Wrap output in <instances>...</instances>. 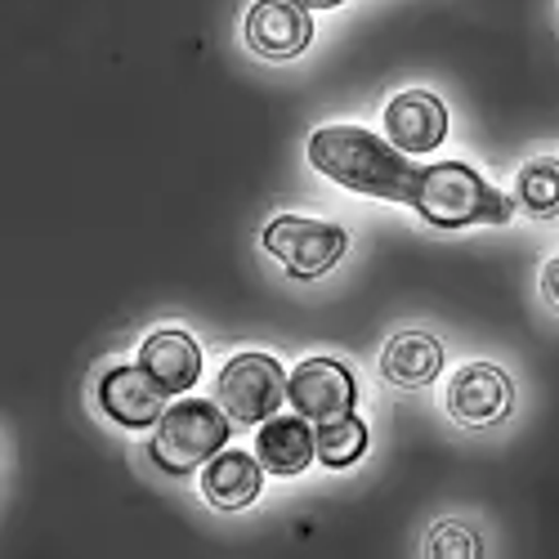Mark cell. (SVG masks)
<instances>
[{
  "label": "cell",
  "instance_id": "1",
  "mask_svg": "<svg viewBox=\"0 0 559 559\" xmlns=\"http://www.w3.org/2000/svg\"><path fill=\"white\" fill-rule=\"evenodd\" d=\"M309 162L318 175H328L336 183L367 198L385 202H407L416 166L385 139H377L362 126H322L309 134Z\"/></svg>",
  "mask_w": 559,
  "mask_h": 559
},
{
  "label": "cell",
  "instance_id": "2",
  "mask_svg": "<svg viewBox=\"0 0 559 559\" xmlns=\"http://www.w3.org/2000/svg\"><path fill=\"white\" fill-rule=\"evenodd\" d=\"M407 206L435 228H471V224H506L515 202L465 162H435L416 170Z\"/></svg>",
  "mask_w": 559,
  "mask_h": 559
},
{
  "label": "cell",
  "instance_id": "3",
  "mask_svg": "<svg viewBox=\"0 0 559 559\" xmlns=\"http://www.w3.org/2000/svg\"><path fill=\"white\" fill-rule=\"evenodd\" d=\"M228 443V412L206 399H179L162 412L153 435V461L166 475H189Z\"/></svg>",
  "mask_w": 559,
  "mask_h": 559
},
{
  "label": "cell",
  "instance_id": "4",
  "mask_svg": "<svg viewBox=\"0 0 559 559\" xmlns=\"http://www.w3.org/2000/svg\"><path fill=\"white\" fill-rule=\"evenodd\" d=\"M215 394H219V407L233 416V421L260 426V421H269L277 407H283V399H287V371H283V362L269 358V354H238V358L224 362Z\"/></svg>",
  "mask_w": 559,
  "mask_h": 559
},
{
  "label": "cell",
  "instance_id": "5",
  "mask_svg": "<svg viewBox=\"0 0 559 559\" xmlns=\"http://www.w3.org/2000/svg\"><path fill=\"white\" fill-rule=\"evenodd\" d=\"M264 251L283 260L292 277H318L345 255V228L328 219H305V215H277L264 228Z\"/></svg>",
  "mask_w": 559,
  "mask_h": 559
},
{
  "label": "cell",
  "instance_id": "6",
  "mask_svg": "<svg viewBox=\"0 0 559 559\" xmlns=\"http://www.w3.org/2000/svg\"><path fill=\"white\" fill-rule=\"evenodd\" d=\"M287 399L305 421H332V416L354 412L358 385L349 377V367L336 358H305L287 377Z\"/></svg>",
  "mask_w": 559,
  "mask_h": 559
},
{
  "label": "cell",
  "instance_id": "7",
  "mask_svg": "<svg viewBox=\"0 0 559 559\" xmlns=\"http://www.w3.org/2000/svg\"><path fill=\"white\" fill-rule=\"evenodd\" d=\"M515 407V385L492 362H465L448 385V412L461 426H497Z\"/></svg>",
  "mask_w": 559,
  "mask_h": 559
},
{
  "label": "cell",
  "instance_id": "8",
  "mask_svg": "<svg viewBox=\"0 0 559 559\" xmlns=\"http://www.w3.org/2000/svg\"><path fill=\"white\" fill-rule=\"evenodd\" d=\"M313 40L305 0H255L247 10V45L264 59H296Z\"/></svg>",
  "mask_w": 559,
  "mask_h": 559
},
{
  "label": "cell",
  "instance_id": "9",
  "mask_svg": "<svg viewBox=\"0 0 559 559\" xmlns=\"http://www.w3.org/2000/svg\"><path fill=\"white\" fill-rule=\"evenodd\" d=\"M99 407L126 430H148L166 412V390L148 377L144 367H108L99 381Z\"/></svg>",
  "mask_w": 559,
  "mask_h": 559
},
{
  "label": "cell",
  "instance_id": "10",
  "mask_svg": "<svg viewBox=\"0 0 559 559\" xmlns=\"http://www.w3.org/2000/svg\"><path fill=\"white\" fill-rule=\"evenodd\" d=\"M385 134L399 153H435L448 134V108L430 90H403L385 108Z\"/></svg>",
  "mask_w": 559,
  "mask_h": 559
},
{
  "label": "cell",
  "instance_id": "11",
  "mask_svg": "<svg viewBox=\"0 0 559 559\" xmlns=\"http://www.w3.org/2000/svg\"><path fill=\"white\" fill-rule=\"evenodd\" d=\"M139 367L166 390V394H183L193 390L198 377H202V349L189 332L179 328H166V332H153L139 349Z\"/></svg>",
  "mask_w": 559,
  "mask_h": 559
},
{
  "label": "cell",
  "instance_id": "12",
  "mask_svg": "<svg viewBox=\"0 0 559 559\" xmlns=\"http://www.w3.org/2000/svg\"><path fill=\"white\" fill-rule=\"evenodd\" d=\"M264 488V465L251 452H215L202 471V497L215 510H242L260 497Z\"/></svg>",
  "mask_w": 559,
  "mask_h": 559
},
{
  "label": "cell",
  "instance_id": "13",
  "mask_svg": "<svg viewBox=\"0 0 559 559\" xmlns=\"http://www.w3.org/2000/svg\"><path fill=\"white\" fill-rule=\"evenodd\" d=\"M255 456L273 475H300L318 456V435L305 426V416H269L255 435Z\"/></svg>",
  "mask_w": 559,
  "mask_h": 559
},
{
  "label": "cell",
  "instance_id": "14",
  "mask_svg": "<svg viewBox=\"0 0 559 559\" xmlns=\"http://www.w3.org/2000/svg\"><path fill=\"white\" fill-rule=\"evenodd\" d=\"M439 367H443V345L426 332H403L385 345L381 354V371H385V381L403 385V390H421L439 377Z\"/></svg>",
  "mask_w": 559,
  "mask_h": 559
},
{
  "label": "cell",
  "instance_id": "15",
  "mask_svg": "<svg viewBox=\"0 0 559 559\" xmlns=\"http://www.w3.org/2000/svg\"><path fill=\"white\" fill-rule=\"evenodd\" d=\"M367 452V426L358 421L354 412L332 416V421H318V456L322 465H354Z\"/></svg>",
  "mask_w": 559,
  "mask_h": 559
},
{
  "label": "cell",
  "instance_id": "16",
  "mask_svg": "<svg viewBox=\"0 0 559 559\" xmlns=\"http://www.w3.org/2000/svg\"><path fill=\"white\" fill-rule=\"evenodd\" d=\"M515 193H520L524 211H533L537 219L559 215V162H550V157L528 162L515 179Z\"/></svg>",
  "mask_w": 559,
  "mask_h": 559
},
{
  "label": "cell",
  "instance_id": "17",
  "mask_svg": "<svg viewBox=\"0 0 559 559\" xmlns=\"http://www.w3.org/2000/svg\"><path fill=\"white\" fill-rule=\"evenodd\" d=\"M426 550L439 555V559H475V555H479V537L465 528V524H439V528L430 533Z\"/></svg>",
  "mask_w": 559,
  "mask_h": 559
},
{
  "label": "cell",
  "instance_id": "18",
  "mask_svg": "<svg viewBox=\"0 0 559 559\" xmlns=\"http://www.w3.org/2000/svg\"><path fill=\"white\" fill-rule=\"evenodd\" d=\"M542 296L559 309V255H555V260L546 264V273H542Z\"/></svg>",
  "mask_w": 559,
  "mask_h": 559
},
{
  "label": "cell",
  "instance_id": "19",
  "mask_svg": "<svg viewBox=\"0 0 559 559\" xmlns=\"http://www.w3.org/2000/svg\"><path fill=\"white\" fill-rule=\"evenodd\" d=\"M309 10H332V5H341V0H305Z\"/></svg>",
  "mask_w": 559,
  "mask_h": 559
}]
</instances>
